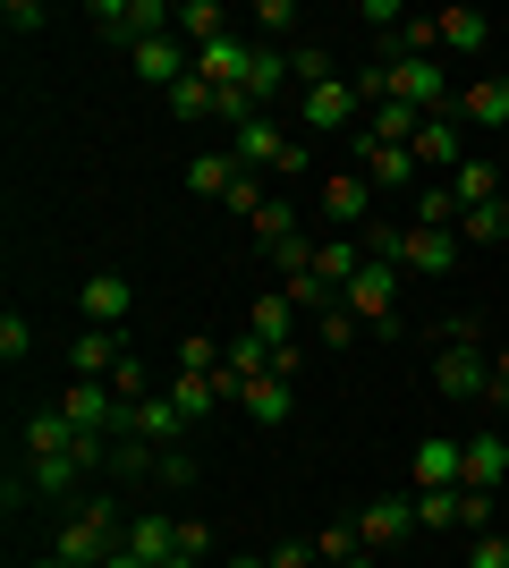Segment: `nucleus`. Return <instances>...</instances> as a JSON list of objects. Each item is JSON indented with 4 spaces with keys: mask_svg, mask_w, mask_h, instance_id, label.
<instances>
[{
    "mask_svg": "<svg viewBox=\"0 0 509 568\" xmlns=\"http://www.w3.org/2000/svg\"><path fill=\"white\" fill-rule=\"evenodd\" d=\"M485 374H492V348L476 323H450L434 339V390L441 399H485Z\"/></svg>",
    "mask_w": 509,
    "mask_h": 568,
    "instance_id": "obj_1",
    "label": "nucleus"
},
{
    "mask_svg": "<svg viewBox=\"0 0 509 568\" xmlns=\"http://www.w3.org/2000/svg\"><path fill=\"white\" fill-rule=\"evenodd\" d=\"M230 153H238V170H281V179H297L306 170V144L281 128V111H264V119H246V128H230Z\"/></svg>",
    "mask_w": 509,
    "mask_h": 568,
    "instance_id": "obj_2",
    "label": "nucleus"
},
{
    "mask_svg": "<svg viewBox=\"0 0 509 568\" xmlns=\"http://www.w3.org/2000/svg\"><path fill=\"white\" fill-rule=\"evenodd\" d=\"M170 18H179L170 0H94V9H85V26L120 51H145L153 34H170Z\"/></svg>",
    "mask_w": 509,
    "mask_h": 568,
    "instance_id": "obj_3",
    "label": "nucleus"
},
{
    "mask_svg": "<svg viewBox=\"0 0 509 568\" xmlns=\"http://www.w3.org/2000/svg\"><path fill=\"white\" fill-rule=\"evenodd\" d=\"M357 77H332V85H315V94H297V128H306V136H339V128H348V136H357Z\"/></svg>",
    "mask_w": 509,
    "mask_h": 568,
    "instance_id": "obj_4",
    "label": "nucleus"
},
{
    "mask_svg": "<svg viewBox=\"0 0 509 568\" xmlns=\"http://www.w3.org/2000/svg\"><path fill=\"white\" fill-rule=\"evenodd\" d=\"M339 306L357 314L365 332H374V323H390V306H399V263H374V255H365V263H357V281L339 288Z\"/></svg>",
    "mask_w": 509,
    "mask_h": 568,
    "instance_id": "obj_5",
    "label": "nucleus"
},
{
    "mask_svg": "<svg viewBox=\"0 0 509 568\" xmlns=\"http://www.w3.org/2000/svg\"><path fill=\"white\" fill-rule=\"evenodd\" d=\"M323 221L365 237L374 230V179H365V170H332V179H323Z\"/></svg>",
    "mask_w": 509,
    "mask_h": 568,
    "instance_id": "obj_6",
    "label": "nucleus"
},
{
    "mask_svg": "<svg viewBox=\"0 0 509 568\" xmlns=\"http://www.w3.org/2000/svg\"><path fill=\"white\" fill-rule=\"evenodd\" d=\"M416 535V493H390V500H365L357 509V544L383 560V551H399Z\"/></svg>",
    "mask_w": 509,
    "mask_h": 568,
    "instance_id": "obj_7",
    "label": "nucleus"
},
{
    "mask_svg": "<svg viewBox=\"0 0 509 568\" xmlns=\"http://www.w3.org/2000/svg\"><path fill=\"white\" fill-rule=\"evenodd\" d=\"M60 416H69L77 433H128V407L111 399V382H69V390H60Z\"/></svg>",
    "mask_w": 509,
    "mask_h": 568,
    "instance_id": "obj_8",
    "label": "nucleus"
},
{
    "mask_svg": "<svg viewBox=\"0 0 509 568\" xmlns=\"http://www.w3.org/2000/svg\"><path fill=\"white\" fill-rule=\"evenodd\" d=\"M69 365H77V382H111L128 365V332H120V323H85L77 348H69Z\"/></svg>",
    "mask_w": 509,
    "mask_h": 568,
    "instance_id": "obj_9",
    "label": "nucleus"
},
{
    "mask_svg": "<svg viewBox=\"0 0 509 568\" xmlns=\"http://www.w3.org/2000/svg\"><path fill=\"white\" fill-rule=\"evenodd\" d=\"M170 399H179V416H187V425H204V416H213L221 399H238V374H230V365H221V374H179V365H170V382H162Z\"/></svg>",
    "mask_w": 509,
    "mask_h": 568,
    "instance_id": "obj_10",
    "label": "nucleus"
},
{
    "mask_svg": "<svg viewBox=\"0 0 509 568\" xmlns=\"http://www.w3.org/2000/svg\"><path fill=\"white\" fill-rule=\"evenodd\" d=\"M459 230H416L408 221V246H399V272H425V281H441V272H459Z\"/></svg>",
    "mask_w": 509,
    "mask_h": 568,
    "instance_id": "obj_11",
    "label": "nucleus"
},
{
    "mask_svg": "<svg viewBox=\"0 0 509 568\" xmlns=\"http://www.w3.org/2000/svg\"><path fill=\"white\" fill-rule=\"evenodd\" d=\"M246 69H255V43H246V34H221V43H204V51H195V77H204L213 94L246 85Z\"/></svg>",
    "mask_w": 509,
    "mask_h": 568,
    "instance_id": "obj_12",
    "label": "nucleus"
},
{
    "mask_svg": "<svg viewBox=\"0 0 509 568\" xmlns=\"http://www.w3.org/2000/svg\"><path fill=\"white\" fill-rule=\"evenodd\" d=\"M459 484H467V442L434 433V442L416 450V493H459Z\"/></svg>",
    "mask_w": 509,
    "mask_h": 568,
    "instance_id": "obj_13",
    "label": "nucleus"
},
{
    "mask_svg": "<svg viewBox=\"0 0 509 568\" xmlns=\"http://www.w3.org/2000/svg\"><path fill=\"white\" fill-rule=\"evenodd\" d=\"M408 153H416V170H459V162H467V128H459L450 111H434L425 128H416Z\"/></svg>",
    "mask_w": 509,
    "mask_h": 568,
    "instance_id": "obj_14",
    "label": "nucleus"
},
{
    "mask_svg": "<svg viewBox=\"0 0 509 568\" xmlns=\"http://www.w3.org/2000/svg\"><path fill=\"white\" fill-rule=\"evenodd\" d=\"M450 119H459V128H509V77H476V85H459Z\"/></svg>",
    "mask_w": 509,
    "mask_h": 568,
    "instance_id": "obj_15",
    "label": "nucleus"
},
{
    "mask_svg": "<svg viewBox=\"0 0 509 568\" xmlns=\"http://www.w3.org/2000/svg\"><path fill=\"white\" fill-rule=\"evenodd\" d=\"M128 433H136V442H153V450H179L187 416H179V399H170V390H153V399L128 407Z\"/></svg>",
    "mask_w": 509,
    "mask_h": 568,
    "instance_id": "obj_16",
    "label": "nucleus"
},
{
    "mask_svg": "<svg viewBox=\"0 0 509 568\" xmlns=\"http://www.w3.org/2000/svg\"><path fill=\"white\" fill-rule=\"evenodd\" d=\"M128 60H136V77H145L153 94H170V85L195 69V51L179 43V34H153V43H145V51H128Z\"/></svg>",
    "mask_w": 509,
    "mask_h": 568,
    "instance_id": "obj_17",
    "label": "nucleus"
},
{
    "mask_svg": "<svg viewBox=\"0 0 509 568\" xmlns=\"http://www.w3.org/2000/svg\"><path fill=\"white\" fill-rule=\"evenodd\" d=\"M450 195H459V213H485V204L509 195V179H501V162H476V153H467V162L450 170Z\"/></svg>",
    "mask_w": 509,
    "mask_h": 568,
    "instance_id": "obj_18",
    "label": "nucleus"
},
{
    "mask_svg": "<svg viewBox=\"0 0 509 568\" xmlns=\"http://www.w3.org/2000/svg\"><path fill=\"white\" fill-rule=\"evenodd\" d=\"M128 551H145L153 568H179V518H162V509H136V518H128Z\"/></svg>",
    "mask_w": 509,
    "mask_h": 568,
    "instance_id": "obj_19",
    "label": "nucleus"
},
{
    "mask_svg": "<svg viewBox=\"0 0 509 568\" xmlns=\"http://www.w3.org/2000/svg\"><path fill=\"white\" fill-rule=\"evenodd\" d=\"M179 179H187V195H204V204H213V195L230 204V187H238V153H230V144H213V153H195Z\"/></svg>",
    "mask_w": 509,
    "mask_h": 568,
    "instance_id": "obj_20",
    "label": "nucleus"
},
{
    "mask_svg": "<svg viewBox=\"0 0 509 568\" xmlns=\"http://www.w3.org/2000/svg\"><path fill=\"white\" fill-rule=\"evenodd\" d=\"M357 162H365V179H374V187H416V153L408 144H374L357 128Z\"/></svg>",
    "mask_w": 509,
    "mask_h": 568,
    "instance_id": "obj_21",
    "label": "nucleus"
},
{
    "mask_svg": "<svg viewBox=\"0 0 509 568\" xmlns=\"http://www.w3.org/2000/svg\"><path fill=\"white\" fill-rule=\"evenodd\" d=\"M85 323H128V306H136V288H128V272H85Z\"/></svg>",
    "mask_w": 509,
    "mask_h": 568,
    "instance_id": "obj_22",
    "label": "nucleus"
},
{
    "mask_svg": "<svg viewBox=\"0 0 509 568\" xmlns=\"http://www.w3.org/2000/svg\"><path fill=\"white\" fill-rule=\"evenodd\" d=\"M170 34H179L187 51H204V43H221V34H230V9H221V0H179Z\"/></svg>",
    "mask_w": 509,
    "mask_h": 568,
    "instance_id": "obj_23",
    "label": "nucleus"
},
{
    "mask_svg": "<svg viewBox=\"0 0 509 568\" xmlns=\"http://www.w3.org/2000/svg\"><path fill=\"white\" fill-rule=\"evenodd\" d=\"M509 484V442L501 433H476L467 442V493H501Z\"/></svg>",
    "mask_w": 509,
    "mask_h": 568,
    "instance_id": "obj_24",
    "label": "nucleus"
},
{
    "mask_svg": "<svg viewBox=\"0 0 509 568\" xmlns=\"http://www.w3.org/2000/svg\"><path fill=\"white\" fill-rule=\"evenodd\" d=\"M238 407L255 416V425H289V374H255V382H238Z\"/></svg>",
    "mask_w": 509,
    "mask_h": 568,
    "instance_id": "obj_25",
    "label": "nucleus"
},
{
    "mask_svg": "<svg viewBox=\"0 0 509 568\" xmlns=\"http://www.w3.org/2000/svg\"><path fill=\"white\" fill-rule=\"evenodd\" d=\"M26 458H60V450H77V425L60 416V407H43V416H26Z\"/></svg>",
    "mask_w": 509,
    "mask_h": 568,
    "instance_id": "obj_26",
    "label": "nucleus"
},
{
    "mask_svg": "<svg viewBox=\"0 0 509 568\" xmlns=\"http://www.w3.org/2000/svg\"><path fill=\"white\" fill-rule=\"evenodd\" d=\"M357 263H365V237H315V281L348 288V281H357Z\"/></svg>",
    "mask_w": 509,
    "mask_h": 568,
    "instance_id": "obj_27",
    "label": "nucleus"
},
{
    "mask_svg": "<svg viewBox=\"0 0 509 568\" xmlns=\"http://www.w3.org/2000/svg\"><path fill=\"white\" fill-rule=\"evenodd\" d=\"M289 323H297V306L281 297V288H272V297H255V314H246V332L264 339V348H297V339H289Z\"/></svg>",
    "mask_w": 509,
    "mask_h": 568,
    "instance_id": "obj_28",
    "label": "nucleus"
},
{
    "mask_svg": "<svg viewBox=\"0 0 509 568\" xmlns=\"http://www.w3.org/2000/svg\"><path fill=\"white\" fill-rule=\"evenodd\" d=\"M441 18V51H485L492 43V18L485 9H434Z\"/></svg>",
    "mask_w": 509,
    "mask_h": 568,
    "instance_id": "obj_29",
    "label": "nucleus"
},
{
    "mask_svg": "<svg viewBox=\"0 0 509 568\" xmlns=\"http://www.w3.org/2000/svg\"><path fill=\"white\" fill-rule=\"evenodd\" d=\"M416 128H425V111H408V102L365 111V136H374V144H416Z\"/></svg>",
    "mask_w": 509,
    "mask_h": 568,
    "instance_id": "obj_30",
    "label": "nucleus"
},
{
    "mask_svg": "<svg viewBox=\"0 0 509 568\" xmlns=\"http://www.w3.org/2000/svg\"><path fill=\"white\" fill-rule=\"evenodd\" d=\"M162 102H170V119H221V94H213V85H204V77H195V69L179 77V85H170Z\"/></svg>",
    "mask_w": 509,
    "mask_h": 568,
    "instance_id": "obj_31",
    "label": "nucleus"
},
{
    "mask_svg": "<svg viewBox=\"0 0 509 568\" xmlns=\"http://www.w3.org/2000/svg\"><path fill=\"white\" fill-rule=\"evenodd\" d=\"M416 230H459V195H450V179H425V187H416Z\"/></svg>",
    "mask_w": 509,
    "mask_h": 568,
    "instance_id": "obj_32",
    "label": "nucleus"
},
{
    "mask_svg": "<svg viewBox=\"0 0 509 568\" xmlns=\"http://www.w3.org/2000/svg\"><path fill=\"white\" fill-rule=\"evenodd\" d=\"M289 77H297V85H306V94H315V85H332V51H323V43H289Z\"/></svg>",
    "mask_w": 509,
    "mask_h": 568,
    "instance_id": "obj_33",
    "label": "nucleus"
},
{
    "mask_svg": "<svg viewBox=\"0 0 509 568\" xmlns=\"http://www.w3.org/2000/svg\"><path fill=\"white\" fill-rule=\"evenodd\" d=\"M501 509H492V493H459V535H467V544H476V535H501Z\"/></svg>",
    "mask_w": 509,
    "mask_h": 568,
    "instance_id": "obj_34",
    "label": "nucleus"
},
{
    "mask_svg": "<svg viewBox=\"0 0 509 568\" xmlns=\"http://www.w3.org/2000/svg\"><path fill=\"white\" fill-rule=\"evenodd\" d=\"M501 237H509L501 204H485V213H459V246H501Z\"/></svg>",
    "mask_w": 509,
    "mask_h": 568,
    "instance_id": "obj_35",
    "label": "nucleus"
},
{
    "mask_svg": "<svg viewBox=\"0 0 509 568\" xmlns=\"http://www.w3.org/2000/svg\"><path fill=\"white\" fill-rule=\"evenodd\" d=\"M221 365H230V348H213L204 332H187V339H179V374H221Z\"/></svg>",
    "mask_w": 509,
    "mask_h": 568,
    "instance_id": "obj_36",
    "label": "nucleus"
},
{
    "mask_svg": "<svg viewBox=\"0 0 509 568\" xmlns=\"http://www.w3.org/2000/svg\"><path fill=\"white\" fill-rule=\"evenodd\" d=\"M459 493H467V484H459ZM459 493H416V526H425V535L459 526Z\"/></svg>",
    "mask_w": 509,
    "mask_h": 568,
    "instance_id": "obj_37",
    "label": "nucleus"
},
{
    "mask_svg": "<svg viewBox=\"0 0 509 568\" xmlns=\"http://www.w3.org/2000/svg\"><path fill=\"white\" fill-rule=\"evenodd\" d=\"M289 237H297V213H289V204H264V221H255V246H264V255H281Z\"/></svg>",
    "mask_w": 509,
    "mask_h": 568,
    "instance_id": "obj_38",
    "label": "nucleus"
},
{
    "mask_svg": "<svg viewBox=\"0 0 509 568\" xmlns=\"http://www.w3.org/2000/svg\"><path fill=\"white\" fill-rule=\"evenodd\" d=\"M357 551H365V544H357V518H348V526H323V535H315V560H323V568L357 560Z\"/></svg>",
    "mask_w": 509,
    "mask_h": 568,
    "instance_id": "obj_39",
    "label": "nucleus"
},
{
    "mask_svg": "<svg viewBox=\"0 0 509 568\" xmlns=\"http://www.w3.org/2000/svg\"><path fill=\"white\" fill-rule=\"evenodd\" d=\"M264 204H272V195H264V170H238V187H230V213H238V221H264Z\"/></svg>",
    "mask_w": 509,
    "mask_h": 568,
    "instance_id": "obj_40",
    "label": "nucleus"
},
{
    "mask_svg": "<svg viewBox=\"0 0 509 568\" xmlns=\"http://www.w3.org/2000/svg\"><path fill=\"white\" fill-rule=\"evenodd\" d=\"M111 399H120V407H136V399H153V365H136V356H128L120 374H111Z\"/></svg>",
    "mask_w": 509,
    "mask_h": 568,
    "instance_id": "obj_41",
    "label": "nucleus"
},
{
    "mask_svg": "<svg viewBox=\"0 0 509 568\" xmlns=\"http://www.w3.org/2000/svg\"><path fill=\"white\" fill-rule=\"evenodd\" d=\"M204 551H213V535H204V518H179V568H204Z\"/></svg>",
    "mask_w": 509,
    "mask_h": 568,
    "instance_id": "obj_42",
    "label": "nucleus"
},
{
    "mask_svg": "<svg viewBox=\"0 0 509 568\" xmlns=\"http://www.w3.org/2000/svg\"><path fill=\"white\" fill-rule=\"evenodd\" d=\"M485 407L509 416V348H492V374H485Z\"/></svg>",
    "mask_w": 509,
    "mask_h": 568,
    "instance_id": "obj_43",
    "label": "nucleus"
},
{
    "mask_svg": "<svg viewBox=\"0 0 509 568\" xmlns=\"http://www.w3.org/2000/svg\"><path fill=\"white\" fill-rule=\"evenodd\" d=\"M357 26H374V34H399V26H408V9H399V0H365Z\"/></svg>",
    "mask_w": 509,
    "mask_h": 568,
    "instance_id": "obj_44",
    "label": "nucleus"
},
{
    "mask_svg": "<svg viewBox=\"0 0 509 568\" xmlns=\"http://www.w3.org/2000/svg\"><path fill=\"white\" fill-rule=\"evenodd\" d=\"M153 475H162L170 493H187V484H195V458L187 450H162V458H153Z\"/></svg>",
    "mask_w": 509,
    "mask_h": 568,
    "instance_id": "obj_45",
    "label": "nucleus"
},
{
    "mask_svg": "<svg viewBox=\"0 0 509 568\" xmlns=\"http://www.w3.org/2000/svg\"><path fill=\"white\" fill-rule=\"evenodd\" d=\"M467 568H509V535H476V544H467Z\"/></svg>",
    "mask_w": 509,
    "mask_h": 568,
    "instance_id": "obj_46",
    "label": "nucleus"
},
{
    "mask_svg": "<svg viewBox=\"0 0 509 568\" xmlns=\"http://www.w3.org/2000/svg\"><path fill=\"white\" fill-rule=\"evenodd\" d=\"M26 348H34V332H26V314H0V356H9V365H18Z\"/></svg>",
    "mask_w": 509,
    "mask_h": 568,
    "instance_id": "obj_47",
    "label": "nucleus"
},
{
    "mask_svg": "<svg viewBox=\"0 0 509 568\" xmlns=\"http://www.w3.org/2000/svg\"><path fill=\"white\" fill-rule=\"evenodd\" d=\"M255 26H264V34H289L297 9H289V0H255Z\"/></svg>",
    "mask_w": 509,
    "mask_h": 568,
    "instance_id": "obj_48",
    "label": "nucleus"
},
{
    "mask_svg": "<svg viewBox=\"0 0 509 568\" xmlns=\"http://www.w3.org/2000/svg\"><path fill=\"white\" fill-rule=\"evenodd\" d=\"M365 332V323H357V314H348V306H332V314H323V339H332V348H348V339H357Z\"/></svg>",
    "mask_w": 509,
    "mask_h": 568,
    "instance_id": "obj_49",
    "label": "nucleus"
},
{
    "mask_svg": "<svg viewBox=\"0 0 509 568\" xmlns=\"http://www.w3.org/2000/svg\"><path fill=\"white\" fill-rule=\"evenodd\" d=\"M272 568H323V560H315V544H281V551H272Z\"/></svg>",
    "mask_w": 509,
    "mask_h": 568,
    "instance_id": "obj_50",
    "label": "nucleus"
},
{
    "mask_svg": "<svg viewBox=\"0 0 509 568\" xmlns=\"http://www.w3.org/2000/svg\"><path fill=\"white\" fill-rule=\"evenodd\" d=\"M102 568H153V560H145V551H128V544H120V551H111Z\"/></svg>",
    "mask_w": 509,
    "mask_h": 568,
    "instance_id": "obj_51",
    "label": "nucleus"
},
{
    "mask_svg": "<svg viewBox=\"0 0 509 568\" xmlns=\"http://www.w3.org/2000/svg\"><path fill=\"white\" fill-rule=\"evenodd\" d=\"M339 568H383V560H374V551H357V560H339Z\"/></svg>",
    "mask_w": 509,
    "mask_h": 568,
    "instance_id": "obj_52",
    "label": "nucleus"
},
{
    "mask_svg": "<svg viewBox=\"0 0 509 568\" xmlns=\"http://www.w3.org/2000/svg\"><path fill=\"white\" fill-rule=\"evenodd\" d=\"M230 568H272V560H255V551H238V560H230Z\"/></svg>",
    "mask_w": 509,
    "mask_h": 568,
    "instance_id": "obj_53",
    "label": "nucleus"
},
{
    "mask_svg": "<svg viewBox=\"0 0 509 568\" xmlns=\"http://www.w3.org/2000/svg\"><path fill=\"white\" fill-rule=\"evenodd\" d=\"M34 568H69V560H60V551H43V560H34Z\"/></svg>",
    "mask_w": 509,
    "mask_h": 568,
    "instance_id": "obj_54",
    "label": "nucleus"
},
{
    "mask_svg": "<svg viewBox=\"0 0 509 568\" xmlns=\"http://www.w3.org/2000/svg\"><path fill=\"white\" fill-rule=\"evenodd\" d=\"M501 221H509V195H501Z\"/></svg>",
    "mask_w": 509,
    "mask_h": 568,
    "instance_id": "obj_55",
    "label": "nucleus"
},
{
    "mask_svg": "<svg viewBox=\"0 0 509 568\" xmlns=\"http://www.w3.org/2000/svg\"><path fill=\"white\" fill-rule=\"evenodd\" d=\"M501 535H509V526H501Z\"/></svg>",
    "mask_w": 509,
    "mask_h": 568,
    "instance_id": "obj_56",
    "label": "nucleus"
}]
</instances>
